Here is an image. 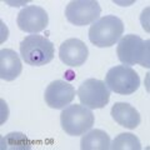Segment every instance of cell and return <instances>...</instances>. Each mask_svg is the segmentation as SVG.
I'll return each mask as SVG.
<instances>
[{"label":"cell","instance_id":"cell-1","mask_svg":"<svg viewBox=\"0 0 150 150\" xmlns=\"http://www.w3.org/2000/svg\"><path fill=\"white\" fill-rule=\"evenodd\" d=\"M150 41L143 40L140 36L128 34L119 40L116 54L124 65L139 64L144 68L150 67Z\"/></svg>","mask_w":150,"mask_h":150},{"label":"cell","instance_id":"cell-2","mask_svg":"<svg viewBox=\"0 0 150 150\" xmlns=\"http://www.w3.org/2000/svg\"><path fill=\"white\" fill-rule=\"evenodd\" d=\"M124 24L115 15H105L93 23L89 29V40L98 48H110L120 40Z\"/></svg>","mask_w":150,"mask_h":150},{"label":"cell","instance_id":"cell-3","mask_svg":"<svg viewBox=\"0 0 150 150\" xmlns=\"http://www.w3.org/2000/svg\"><path fill=\"white\" fill-rule=\"evenodd\" d=\"M20 55L31 67H43L54 59V44L43 35H28L20 43Z\"/></svg>","mask_w":150,"mask_h":150},{"label":"cell","instance_id":"cell-4","mask_svg":"<svg viewBox=\"0 0 150 150\" xmlns=\"http://www.w3.org/2000/svg\"><path fill=\"white\" fill-rule=\"evenodd\" d=\"M95 116L93 111L84 105H68L60 114L63 130L70 137H79L93 128Z\"/></svg>","mask_w":150,"mask_h":150},{"label":"cell","instance_id":"cell-5","mask_svg":"<svg viewBox=\"0 0 150 150\" xmlns=\"http://www.w3.org/2000/svg\"><path fill=\"white\" fill-rule=\"evenodd\" d=\"M105 85L110 91L120 95H130L139 89L140 78L133 68L126 65H116L106 73Z\"/></svg>","mask_w":150,"mask_h":150},{"label":"cell","instance_id":"cell-6","mask_svg":"<svg viewBox=\"0 0 150 150\" xmlns=\"http://www.w3.org/2000/svg\"><path fill=\"white\" fill-rule=\"evenodd\" d=\"M101 8L95 0H74L65 8V18L76 26L90 25L99 19Z\"/></svg>","mask_w":150,"mask_h":150},{"label":"cell","instance_id":"cell-7","mask_svg":"<svg viewBox=\"0 0 150 150\" xmlns=\"http://www.w3.org/2000/svg\"><path fill=\"white\" fill-rule=\"evenodd\" d=\"M81 105L88 109H101L110 100V90L99 79H86L78 89Z\"/></svg>","mask_w":150,"mask_h":150},{"label":"cell","instance_id":"cell-8","mask_svg":"<svg viewBox=\"0 0 150 150\" xmlns=\"http://www.w3.org/2000/svg\"><path fill=\"white\" fill-rule=\"evenodd\" d=\"M16 24L21 31L38 34L46 29L49 24V15L41 6L29 5L21 9L18 14Z\"/></svg>","mask_w":150,"mask_h":150},{"label":"cell","instance_id":"cell-9","mask_svg":"<svg viewBox=\"0 0 150 150\" xmlns=\"http://www.w3.org/2000/svg\"><path fill=\"white\" fill-rule=\"evenodd\" d=\"M75 98V89L67 80H55L45 89L44 99L51 109H64L71 104Z\"/></svg>","mask_w":150,"mask_h":150},{"label":"cell","instance_id":"cell-10","mask_svg":"<svg viewBox=\"0 0 150 150\" xmlns=\"http://www.w3.org/2000/svg\"><path fill=\"white\" fill-rule=\"evenodd\" d=\"M89 50L84 41L76 38L65 40L59 48L60 60L70 68L81 67L88 60Z\"/></svg>","mask_w":150,"mask_h":150},{"label":"cell","instance_id":"cell-11","mask_svg":"<svg viewBox=\"0 0 150 150\" xmlns=\"http://www.w3.org/2000/svg\"><path fill=\"white\" fill-rule=\"evenodd\" d=\"M23 65L16 51L1 49L0 51V78L5 81H13L21 74Z\"/></svg>","mask_w":150,"mask_h":150},{"label":"cell","instance_id":"cell-12","mask_svg":"<svg viewBox=\"0 0 150 150\" xmlns=\"http://www.w3.org/2000/svg\"><path fill=\"white\" fill-rule=\"evenodd\" d=\"M111 116L120 126L126 129H135L140 124L139 111L128 103H115L111 108Z\"/></svg>","mask_w":150,"mask_h":150},{"label":"cell","instance_id":"cell-13","mask_svg":"<svg viewBox=\"0 0 150 150\" xmlns=\"http://www.w3.org/2000/svg\"><path fill=\"white\" fill-rule=\"evenodd\" d=\"M110 148V138L104 130L94 129L85 135H83L80 140L81 150H108Z\"/></svg>","mask_w":150,"mask_h":150},{"label":"cell","instance_id":"cell-14","mask_svg":"<svg viewBox=\"0 0 150 150\" xmlns=\"http://www.w3.org/2000/svg\"><path fill=\"white\" fill-rule=\"evenodd\" d=\"M111 150H142L140 140L131 133L119 134L112 143H110Z\"/></svg>","mask_w":150,"mask_h":150},{"label":"cell","instance_id":"cell-15","mask_svg":"<svg viewBox=\"0 0 150 150\" xmlns=\"http://www.w3.org/2000/svg\"><path fill=\"white\" fill-rule=\"evenodd\" d=\"M30 143L28 138L21 133H10L1 138V149L3 150H29Z\"/></svg>","mask_w":150,"mask_h":150}]
</instances>
